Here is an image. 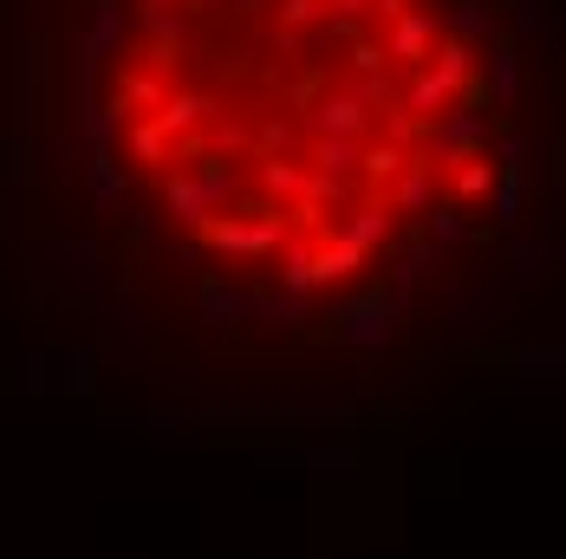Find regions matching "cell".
<instances>
[{
  "mask_svg": "<svg viewBox=\"0 0 566 559\" xmlns=\"http://www.w3.org/2000/svg\"><path fill=\"white\" fill-rule=\"evenodd\" d=\"M554 286L560 0H0V313L98 416L391 449Z\"/></svg>",
  "mask_w": 566,
  "mask_h": 559,
  "instance_id": "obj_1",
  "label": "cell"
}]
</instances>
